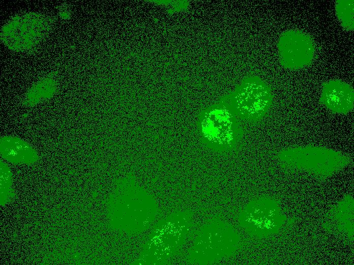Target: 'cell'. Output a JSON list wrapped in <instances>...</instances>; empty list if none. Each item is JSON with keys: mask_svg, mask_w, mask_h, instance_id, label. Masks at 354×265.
I'll return each mask as SVG.
<instances>
[{"mask_svg": "<svg viewBox=\"0 0 354 265\" xmlns=\"http://www.w3.org/2000/svg\"><path fill=\"white\" fill-rule=\"evenodd\" d=\"M51 19L37 13L16 16L2 29V41L9 49L25 51L35 47L49 31Z\"/></svg>", "mask_w": 354, "mask_h": 265, "instance_id": "cell-1", "label": "cell"}, {"mask_svg": "<svg viewBox=\"0 0 354 265\" xmlns=\"http://www.w3.org/2000/svg\"><path fill=\"white\" fill-rule=\"evenodd\" d=\"M250 218L249 220L252 221L249 222L254 223V226L266 230L271 228L275 224L277 218L276 210L273 207L262 209H252L250 211Z\"/></svg>", "mask_w": 354, "mask_h": 265, "instance_id": "cell-8", "label": "cell"}, {"mask_svg": "<svg viewBox=\"0 0 354 265\" xmlns=\"http://www.w3.org/2000/svg\"><path fill=\"white\" fill-rule=\"evenodd\" d=\"M353 87L339 79L327 81L322 84L320 104L334 114L347 115L353 109Z\"/></svg>", "mask_w": 354, "mask_h": 265, "instance_id": "cell-4", "label": "cell"}, {"mask_svg": "<svg viewBox=\"0 0 354 265\" xmlns=\"http://www.w3.org/2000/svg\"><path fill=\"white\" fill-rule=\"evenodd\" d=\"M2 156L15 164H31L38 155L36 150L27 142L19 137L6 136L0 139Z\"/></svg>", "mask_w": 354, "mask_h": 265, "instance_id": "cell-5", "label": "cell"}, {"mask_svg": "<svg viewBox=\"0 0 354 265\" xmlns=\"http://www.w3.org/2000/svg\"><path fill=\"white\" fill-rule=\"evenodd\" d=\"M58 82L54 75L50 74L34 84L25 95L23 103L33 107L51 98L56 92Z\"/></svg>", "mask_w": 354, "mask_h": 265, "instance_id": "cell-6", "label": "cell"}, {"mask_svg": "<svg viewBox=\"0 0 354 265\" xmlns=\"http://www.w3.org/2000/svg\"><path fill=\"white\" fill-rule=\"evenodd\" d=\"M237 109L247 119L262 117L270 109L273 96L270 87L260 78L248 76L242 81L235 95Z\"/></svg>", "mask_w": 354, "mask_h": 265, "instance_id": "cell-3", "label": "cell"}, {"mask_svg": "<svg viewBox=\"0 0 354 265\" xmlns=\"http://www.w3.org/2000/svg\"><path fill=\"white\" fill-rule=\"evenodd\" d=\"M279 60L285 69L298 71L313 62L316 45L312 36L300 30L284 31L277 43Z\"/></svg>", "mask_w": 354, "mask_h": 265, "instance_id": "cell-2", "label": "cell"}, {"mask_svg": "<svg viewBox=\"0 0 354 265\" xmlns=\"http://www.w3.org/2000/svg\"><path fill=\"white\" fill-rule=\"evenodd\" d=\"M353 0H337L336 15L341 26L346 31H353Z\"/></svg>", "mask_w": 354, "mask_h": 265, "instance_id": "cell-7", "label": "cell"}]
</instances>
